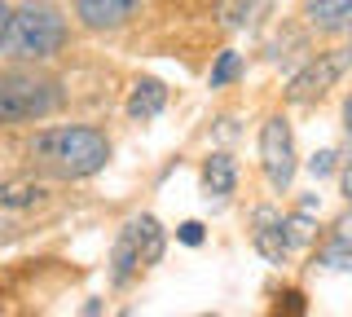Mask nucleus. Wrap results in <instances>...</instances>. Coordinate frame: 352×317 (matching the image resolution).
Returning a JSON list of instances; mask_svg holds the SVG:
<instances>
[{
    "label": "nucleus",
    "instance_id": "4468645a",
    "mask_svg": "<svg viewBox=\"0 0 352 317\" xmlns=\"http://www.w3.org/2000/svg\"><path fill=\"white\" fill-rule=\"evenodd\" d=\"M238 75H242V58H238L234 49H225V53H220V58H216L212 75H207V84H212V89H225V84H234Z\"/></svg>",
    "mask_w": 352,
    "mask_h": 317
},
{
    "label": "nucleus",
    "instance_id": "f03ea898",
    "mask_svg": "<svg viewBox=\"0 0 352 317\" xmlns=\"http://www.w3.org/2000/svg\"><path fill=\"white\" fill-rule=\"evenodd\" d=\"M71 27H66L62 9L49 0H27L14 9V23H9V58L18 62H49L53 53L66 45Z\"/></svg>",
    "mask_w": 352,
    "mask_h": 317
},
{
    "label": "nucleus",
    "instance_id": "aec40b11",
    "mask_svg": "<svg viewBox=\"0 0 352 317\" xmlns=\"http://www.w3.org/2000/svg\"><path fill=\"white\" fill-rule=\"evenodd\" d=\"M339 185H344V199L352 203V159L344 163V168H339Z\"/></svg>",
    "mask_w": 352,
    "mask_h": 317
},
{
    "label": "nucleus",
    "instance_id": "6e6552de",
    "mask_svg": "<svg viewBox=\"0 0 352 317\" xmlns=\"http://www.w3.org/2000/svg\"><path fill=\"white\" fill-rule=\"evenodd\" d=\"M40 207H49V190H44L40 181H0V216H9V221H27L31 212H40Z\"/></svg>",
    "mask_w": 352,
    "mask_h": 317
},
{
    "label": "nucleus",
    "instance_id": "f8f14e48",
    "mask_svg": "<svg viewBox=\"0 0 352 317\" xmlns=\"http://www.w3.org/2000/svg\"><path fill=\"white\" fill-rule=\"evenodd\" d=\"M163 106H168V89H163L159 80H141L137 89H132V97H128V119L146 124V119H154Z\"/></svg>",
    "mask_w": 352,
    "mask_h": 317
},
{
    "label": "nucleus",
    "instance_id": "1a4fd4ad",
    "mask_svg": "<svg viewBox=\"0 0 352 317\" xmlns=\"http://www.w3.org/2000/svg\"><path fill=\"white\" fill-rule=\"evenodd\" d=\"M141 0H75V18L88 31H115L137 14Z\"/></svg>",
    "mask_w": 352,
    "mask_h": 317
},
{
    "label": "nucleus",
    "instance_id": "f257e3e1",
    "mask_svg": "<svg viewBox=\"0 0 352 317\" xmlns=\"http://www.w3.org/2000/svg\"><path fill=\"white\" fill-rule=\"evenodd\" d=\"M27 155L40 172L62 181H84L110 163V137L93 124H58L27 141Z\"/></svg>",
    "mask_w": 352,
    "mask_h": 317
},
{
    "label": "nucleus",
    "instance_id": "6ab92c4d",
    "mask_svg": "<svg viewBox=\"0 0 352 317\" xmlns=\"http://www.w3.org/2000/svg\"><path fill=\"white\" fill-rule=\"evenodd\" d=\"M9 23H14V9H9L5 0H0V53L9 49Z\"/></svg>",
    "mask_w": 352,
    "mask_h": 317
},
{
    "label": "nucleus",
    "instance_id": "dca6fc26",
    "mask_svg": "<svg viewBox=\"0 0 352 317\" xmlns=\"http://www.w3.org/2000/svg\"><path fill=\"white\" fill-rule=\"evenodd\" d=\"M260 0H229L225 5V14H229V23L234 27H242V23H251V9H256Z\"/></svg>",
    "mask_w": 352,
    "mask_h": 317
},
{
    "label": "nucleus",
    "instance_id": "2eb2a0df",
    "mask_svg": "<svg viewBox=\"0 0 352 317\" xmlns=\"http://www.w3.org/2000/svg\"><path fill=\"white\" fill-rule=\"evenodd\" d=\"M317 265H326V269H352V234H339L335 243L317 256Z\"/></svg>",
    "mask_w": 352,
    "mask_h": 317
},
{
    "label": "nucleus",
    "instance_id": "20e7f679",
    "mask_svg": "<svg viewBox=\"0 0 352 317\" xmlns=\"http://www.w3.org/2000/svg\"><path fill=\"white\" fill-rule=\"evenodd\" d=\"M163 247H168V234L154 216H132V221L119 229V243L110 251V282L115 287H128L141 269L159 265Z\"/></svg>",
    "mask_w": 352,
    "mask_h": 317
},
{
    "label": "nucleus",
    "instance_id": "9d476101",
    "mask_svg": "<svg viewBox=\"0 0 352 317\" xmlns=\"http://www.w3.org/2000/svg\"><path fill=\"white\" fill-rule=\"evenodd\" d=\"M304 18L322 36H344V31H352V0H308Z\"/></svg>",
    "mask_w": 352,
    "mask_h": 317
},
{
    "label": "nucleus",
    "instance_id": "f3484780",
    "mask_svg": "<svg viewBox=\"0 0 352 317\" xmlns=\"http://www.w3.org/2000/svg\"><path fill=\"white\" fill-rule=\"evenodd\" d=\"M335 150H322V155H313V159H308V172H313V177L317 181H322V177H330V172H335Z\"/></svg>",
    "mask_w": 352,
    "mask_h": 317
},
{
    "label": "nucleus",
    "instance_id": "4be33fe9",
    "mask_svg": "<svg viewBox=\"0 0 352 317\" xmlns=\"http://www.w3.org/2000/svg\"><path fill=\"white\" fill-rule=\"evenodd\" d=\"M97 309H102V304H97V300H88V304H84V313H80V317H97Z\"/></svg>",
    "mask_w": 352,
    "mask_h": 317
},
{
    "label": "nucleus",
    "instance_id": "b1692460",
    "mask_svg": "<svg viewBox=\"0 0 352 317\" xmlns=\"http://www.w3.org/2000/svg\"><path fill=\"white\" fill-rule=\"evenodd\" d=\"M348 62H352V45H348Z\"/></svg>",
    "mask_w": 352,
    "mask_h": 317
},
{
    "label": "nucleus",
    "instance_id": "7ed1b4c3",
    "mask_svg": "<svg viewBox=\"0 0 352 317\" xmlns=\"http://www.w3.org/2000/svg\"><path fill=\"white\" fill-rule=\"evenodd\" d=\"M58 106H62L58 80H44V75H31V71H5L0 75V128L49 119Z\"/></svg>",
    "mask_w": 352,
    "mask_h": 317
},
{
    "label": "nucleus",
    "instance_id": "412c9836",
    "mask_svg": "<svg viewBox=\"0 0 352 317\" xmlns=\"http://www.w3.org/2000/svg\"><path fill=\"white\" fill-rule=\"evenodd\" d=\"M344 133L352 137V97H348V102H344Z\"/></svg>",
    "mask_w": 352,
    "mask_h": 317
},
{
    "label": "nucleus",
    "instance_id": "ddd939ff",
    "mask_svg": "<svg viewBox=\"0 0 352 317\" xmlns=\"http://www.w3.org/2000/svg\"><path fill=\"white\" fill-rule=\"evenodd\" d=\"M304 309H308L304 291H300V287H282L278 295H273V309H269V317H304Z\"/></svg>",
    "mask_w": 352,
    "mask_h": 317
},
{
    "label": "nucleus",
    "instance_id": "423d86ee",
    "mask_svg": "<svg viewBox=\"0 0 352 317\" xmlns=\"http://www.w3.org/2000/svg\"><path fill=\"white\" fill-rule=\"evenodd\" d=\"M260 168L264 177H269L273 190H291L295 181V133L291 124H286V115H269L260 128Z\"/></svg>",
    "mask_w": 352,
    "mask_h": 317
},
{
    "label": "nucleus",
    "instance_id": "39448f33",
    "mask_svg": "<svg viewBox=\"0 0 352 317\" xmlns=\"http://www.w3.org/2000/svg\"><path fill=\"white\" fill-rule=\"evenodd\" d=\"M308 238V212H300L295 221H286L282 212H273V207H264V212H256V229H251V243H256V251L269 265H286L291 260V251L300 247Z\"/></svg>",
    "mask_w": 352,
    "mask_h": 317
},
{
    "label": "nucleus",
    "instance_id": "0eeeda50",
    "mask_svg": "<svg viewBox=\"0 0 352 317\" xmlns=\"http://www.w3.org/2000/svg\"><path fill=\"white\" fill-rule=\"evenodd\" d=\"M352 67L348 62V49H330V53H317V58H308L300 71L291 75V89H286V97H291L295 106H308V102H322V97L339 84V75H344Z\"/></svg>",
    "mask_w": 352,
    "mask_h": 317
},
{
    "label": "nucleus",
    "instance_id": "a211bd4d",
    "mask_svg": "<svg viewBox=\"0 0 352 317\" xmlns=\"http://www.w3.org/2000/svg\"><path fill=\"white\" fill-rule=\"evenodd\" d=\"M176 238H181L185 247H198V243H203V225H198V221H185L181 229H176Z\"/></svg>",
    "mask_w": 352,
    "mask_h": 317
},
{
    "label": "nucleus",
    "instance_id": "9b49d317",
    "mask_svg": "<svg viewBox=\"0 0 352 317\" xmlns=\"http://www.w3.org/2000/svg\"><path fill=\"white\" fill-rule=\"evenodd\" d=\"M234 185H238V163L234 155H225V150H216V155H207L203 163V190H207V199H229L234 194Z\"/></svg>",
    "mask_w": 352,
    "mask_h": 317
},
{
    "label": "nucleus",
    "instance_id": "5701e85b",
    "mask_svg": "<svg viewBox=\"0 0 352 317\" xmlns=\"http://www.w3.org/2000/svg\"><path fill=\"white\" fill-rule=\"evenodd\" d=\"M119 317H137V313H119Z\"/></svg>",
    "mask_w": 352,
    "mask_h": 317
}]
</instances>
